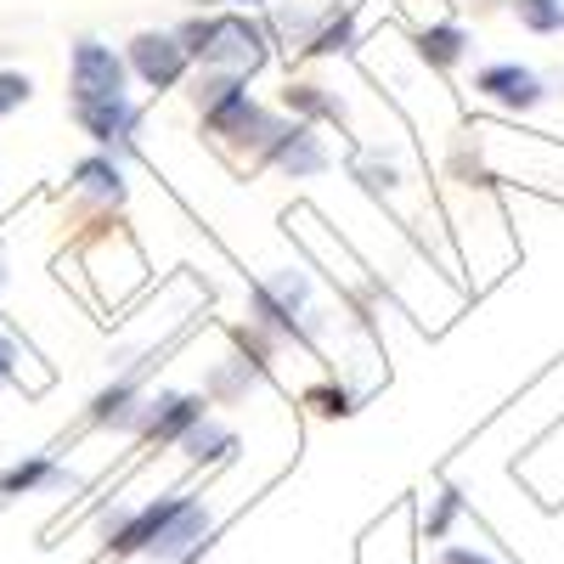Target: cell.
<instances>
[{
    "instance_id": "30bf717a",
    "label": "cell",
    "mask_w": 564,
    "mask_h": 564,
    "mask_svg": "<svg viewBox=\"0 0 564 564\" xmlns=\"http://www.w3.org/2000/svg\"><path fill=\"white\" fill-rule=\"evenodd\" d=\"M68 486V468L57 457H23L12 468H0V497H34V491H57Z\"/></svg>"
},
{
    "instance_id": "7a4b0ae2",
    "label": "cell",
    "mask_w": 564,
    "mask_h": 564,
    "mask_svg": "<svg viewBox=\"0 0 564 564\" xmlns=\"http://www.w3.org/2000/svg\"><path fill=\"white\" fill-rule=\"evenodd\" d=\"M130 68L113 45L102 40H79L68 57V102H102V97H130L124 90Z\"/></svg>"
},
{
    "instance_id": "6da1fadb",
    "label": "cell",
    "mask_w": 564,
    "mask_h": 564,
    "mask_svg": "<svg viewBox=\"0 0 564 564\" xmlns=\"http://www.w3.org/2000/svg\"><path fill=\"white\" fill-rule=\"evenodd\" d=\"M175 40H181V52L193 63H204L209 74H226V79H249L265 63V34L249 18H238V12L193 18V23L175 29Z\"/></svg>"
},
{
    "instance_id": "9a60e30c",
    "label": "cell",
    "mask_w": 564,
    "mask_h": 564,
    "mask_svg": "<svg viewBox=\"0 0 564 564\" xmlns=\"http://www.w3.org/2000/svg\"><path fill=\"white\" fill-rule=\"evenodd\" d=\"M513 18L531 34H564V0H513Z\"/></svg>"
},
{
    "instance_id": "2e32d148",
    "label": "cell",
    "mask_w": 564,
    "mask_h": 564,
    "mask_svg": "<svg viewBox=\"0 0 564 564\" xmlns=\"http://www.w3.org/2000/svg\"><path fill=\"white\" fill-rule=\"evenodd\" d=\"M29 384V350L12 339V327L0 322V390H23Z\"/></svg>"
},
{
    "instance_id": "3957f363",
    "label": "cell",
    "mask_w": 564,
    "mask_h": 564,
    "mask_svg": "<svg viewBox=\"0 0 564 564\" xmlns=\"http://www.w3.org/2000/svg\"><path fill=\"white\" fill-rule=\"evenodd\" d=\"M204 542H209V508L193 491H175L164 525L153 531V542H148V553H141V558H153V564H186Z\"/></svg>"
},
{
    "instance_id": "e0dca14e",
    "label": "cell",
    "mask_w": 564,
    "mask_h": 564,
    "mask_svg": "<svg viewBox=\"0 0 564 564\" xmlns=\"http://www.w3.org/2000/svg\"><path fill=\"white\" fill-rule=\"evenodd\" d=\"M29 97H34V79L18 74V68H0V119L18 113V108H29Z\"/></svg>"
},
{
    "instance_id": "d6986e66",
    "label": "cell",
    "mask_w": 564,
    "mask_h": 564,
    "mask_svg": "<svg viewBox=\"0 0 564 564\" xmlns=\"http://www.w3.org/2000/svg\"><path fill=\"white\" fill-rule=\"evenodd\" d=\"M457 508H463V497L446 486V491H441V508H435V520H430V536H446V525L457 520Z\"/></svg>"
},
{
    "instance_id": "ba28073f",
    "label": "cell",
    "mask_w": 564,
    "mask_h": 564,
    "mask_svg": "<svg viewBox=\"0 0 564 564\" xmlns=\"http://www.w3.org/2000/svg\"><path fill=\"white\" fill-rule=\"evenodd\" d=\"M475 90H480L486 102L513 108V113H525V108H536V102L547 97L542 74H531V68H520V63H491V68H480V74H475Z\"/></svg>"
},
{
    "instance_id": "7c38bea8",
    "label": "cell",
    "mask_w": 564,
    "mask_h": 564,
    "mask_svg": "<svg viewBox=\"0 0 564 564\" xmlns=\"http://www.w3.org/2000/svg\"><path fill=\"white\" fill-rule=\"evenodd\" d=\"M463 52H468V29L463 23H435V29L417 34V57L435 63V68H457Z\"/></svg>"
},
{
    "instance_id": "52a82bcc",
    "label": "cell",
    "mask_w": 564,
    "mask_h": 564,
    "mask_svg": "<svg viewBox=\"0 0 564 564\" xmlns=\"http://www.w3.org/2000/svg\"><path fill=\"white\" fill-rule=\"evenodd\" d=\"M74 124L97 141V148H124L141 124V108L130 97H102V102H68Z\"/></svg>"
},
{
    "instance_id": "9c48e42d",
    "label": "cell",
    "mask_w": 564,
    "mask_h": 564,
    "mask_svg": "<svg viewBox=\"0 0 564 564\" xmlns=\"http://www.w3.org/2000/svg\"><path fill=\"white\" fill-rule=\"evenodd\" d=\"M204 401L198 395H164V401H148V412H141L135 435L141 441H186V430L193 423H204Z\"/></svg>"
},
{
    "instance_id": "4fadbf2b",
    "label": "cell",
    "mask_w": 564,
    "mask_h": 564,
    "mask_svg": "<svg viewBox=\"0 0 564 564\" xmlns=\"http://www.w3.org/2000/svg\"><path fill=\"white\" fill-rule=\"evenodd\" d=\"M181 452L193 457V463H226L231 452H238V435L226 430V423H215V417H204V423H193L186 430V441H181Z\"/></svg>"
},
{
    "instance_id": "ac0fdd59",
    "label": "cell",
    "mask_w": 564,
    "mask_h": 564,
    "mask_svg": "<svg viewBox=\"0 0 564 564\" xmlns=\"http://www.w3.org/2000/svg\"><path fill=\"white\" fill-rule=\"evenodd\" d=\"M311 52H350V18H339L334 29H322L311 40Z\"/></svg>"
},
{
    "instance_id": "277c9868",
    "label": "cell",
    "mask_w": 564,
    "mask_h": 564,
    "mask_svg": "<svg viewBox=\"0 0 564 564\" xmlns=\"http://www.w3.org/2000/svg\"><path fill=\"white\" fill-rule=\"evenodd\" d=\"M124 68H130L141 85H153V90H175V85L186 79V68H193V57L181 52L175 34L141 29V34L130 40V52H124Z\"/></svg>"
},
{
    "instance_id": "44dd1931",
    "label": "cell",
    "mask_w": 564,
    "mask_h": 564,
    "mask_svg": "<svg viewBox=\"0 0 564 564\" xmlns=\"http://www.w3.org/2000/svg\"><path fill=\"white\" fill-rule=\"evenodd\" d=\"M204 7H260V0H204Z\"/></svg>"
},
{
    "instance_id": "ffe728a7",
    "label": "cell",
    "mask_w": 564,
    "mask_h": 564,
    "mask_svg": "<svg viewBox=\"0 0 564 564\" xmlns=\"http://www.w3.org/2000/svg\"><path fill=\"white\" fill-rule=\"evenodd\" d=\"M441 564H497V558H486V553H468V547H446V558Z\"/></svg>"
},
{
    "instance_id": "7402d4cb",
    "label": "cell",
    "mask_w": 564,
    "mask_h": 564,
    "mask_svg": "<svg viewBox=\"0 0 564 564\" xmlns=\"http://www.w3.org/2000/svg\"><path fill=\"white\" fill-rule=\"evenodd\" d=\"M0 282H7V260H0Z\"/></svg>"
},
{
    "instance_id": "5bb4252c",
    "label": "cell",
    "mask_w": 564,
    "mask_h": 564,
    "mask_svg": "<svg viewBox=\"0 0 564 564\" xmlns=\"http://www.w3.org/2000/svg\"><path fill=\"white\" fill-rule=\"evenodd\" d=\"M282 108L300 113V124H305V119H345V102H334L322 85H289V97H282Z\"/></svg>"
},
{
    "instance_id": "5b68a950",
    "label": "cell",
    "mask_w": 564,
    "mask_h": 564,
    "mask_svg": "<svg viewBox=\"0 0 564 564\" xmlns=\"http://www.w3.org/2000/svg\"><path fill=\"white\" fill-rule=\"evenodd\" d=\"M305 276L300 271H276L254 289V327H271V334H294L305 339Z\"/></svg>"
},
{
    "instance_id": "8fae6325",
    "label": "cell",
    "mask_w": 564,
    "mask_h": 564,
    "mask_svg": "<svg viewBox=\"0 0 564 564\" xmlns=\"http://www.w3.org/2000/svg\"><path fill=\"white\" fill-rule=\"evenodd\" d=\"M74 186H79L85 198H97V204H119L124 198V170H119V159L97 153V159H85L74 170Z\"/></svg>"
},
{
    "instance_id": "8992f818",
    "label": "cell",
    "mask_w": 564,
    "mask_h": 564,
    "mask_svg": "<svg viewBox=\"0 0 564 564\" xmlns=\"http://www.w3.org/2000/svg\"><path fill=\"white\" fill-rule=\"evenodd\" d=\"M260 164L294 175V181H311V175L327 170V148H322V135H316L311 124L294 119V124H276V135L260 148Z\"/></svg>"
}]
</instances>
